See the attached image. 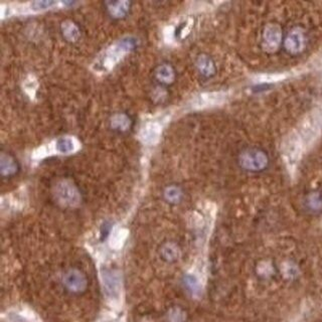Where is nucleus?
I'll return each instance as SVG.
<instances>
[{
    "mask_svg": "<svg viewBox=\"0 0 322 322\" xmlns=\"http://www.w3.org/2000/svg\"><path fill=\"white\" fill-rule=\"evenodd\" d=\"M322 130V106L311 111L301 122L298 134L304 144L307 146L313 143Z\"/></svg>",
    "mask_w": 322,
    "mask_h": 322,
    "instance_id": "1",
    "label": "nucleus"
},
{
    "mask_svg": "<svg viewBox=\"0 0 322 322\" xmlns=\"http://www.w3.org/2000/svg\"><path fill=\"white\" fill-rule=\"evenodd\" d=\"M133 46L134 44L131 40H123L116 43L104 53V57L99 60L101 63L99 66H101L105 71L112 69L120 61V59H122V57L133 48Z\"/></svg>",
    "mask_w": 322,
    "mask_h": 322,
    "instance_id": "2",
    "label": "nucleus"
},
{
    "mask_svg": "<svg viewBox=\"0 0 322 322\" xmlns=\"http://www.w3.org/2000/svg\"><path fill=\"white\" fill-rule=\"evenodd\" d=\"M304 147L305 146L298 132H292L286 137L283 143V156L290 168H294L296 166L302 155Z\"/></svg>",
    "mask_w": 322,
    "mask_h": 322,
    "instance_id": "3",
    "label": "nucleus"
},
{
    "mask_svg": "<svg viewBox=\"0 0 322 322\" xmlns=\"http://www.w3.org/2000/svg\"><path fill=\"white\" fill-rule=\"evenodd\" d=\"M269 163V158L267 154L257 148H251L244 151L240 156L241 166L252 172H259L264 170Z\"/></svg>",
    "mask_w": 322,
    "mask_h": 322,
    "instance_id": "4",
    "label": "nucleus"
},
{
    "mask_svg": "<svg viewBox=\"0 0 322 322\" xmlns=\"http://www.w3.org/2000/svg\"><path fill=\"white\" fill-rule=\"evenodd\" d=\"M282 40V32L277 25H268L264 30L263 46L267 52H275Z\"/></svg>",
    "mask_w": 322,
    "mask_h": 322,
    "instance_id": "5",
    "label": "nucleus"
},
{
    "mask_svg": "<svg viewBox=\"0 0 322 322\" xmlns=\"http://www.w3.org/2000/svg\"><path fill=\"white\" fill-rule=\"evenodd\" d=\"M58 199L66 205H76L80 200L78 190L69 182H62L57 188Z\"/></svg>",
    "mask_w": 322,
    "mask_h": 322,
    "instance_id": "6",
    "label": "nucleus"
},
{
    "mask_svg": "<svg viewBox=\"0 0 322 322\" xmlns=\"http://www.w3.org/2000/svg\"><path fill=\"white\" fill-rule=\"evenodd\" d=\"M226 99V94L222 92L204 93L197 96L193 101V107L196 109L208 108V107L222 104Z\"/></svg>",
    "mask_w": 322,
    "mask_h": 322,
    "instance_id": "7",
    "label": "nucleus"
},
{
    "mask_svg": "<svg viewBox=\"0 0 322 322\" xmlns=\"http://www.w3.org/2000/svg\"><path fill=\"white\" fill-rule=\"evenodd\" d=\"M306 45L304 34L300 30L292 31L285 40V49L292 55L301 53Z\"/></svg>",
    "mask_w": 322,
    "mask_h": 322,
    "instance_id": "8",
    "label": "nucleus"
},
{
    "mask_svg": "<svg viewBox=\"0 0 322 322\" xmlns=\"http://www.w3.org/2000/svg\"><path fill=\"white\" fill-rule=\"evenodd\" d=\"M162 127L158 122L152 121L145 124V126L142 128L140 137L142 141L146 144H155L161 135Z\"/></svg>",
    "mask_w": 322,
    "mask_h": 322,
    "instance_id": "9",
    "label": "nucleus"
},
{
    "mask_svg": "<svg viewBox=\"0 0 322 322\" xmlns=\"http://www.w3.org/2000/svg\"><path fill=\"white\" fill-rule=\"evenodd\" d=\"M65 283L72 291H82L86 287L87 281L79 270H72L66 275Z\"/></svg>",
    "mask_w": 322,
    "mask_h": 322,
    "instance_id": "10",
    "label": "nucleus"
},
{
    "mask_svg": "<svg viewBox=\"0 0 322 322\" xmlns=\"http://www.w3.org/2000/svg\"><path fill=\"white\" fill-rule=\"evenodd\" d=\"M78 148V142L71 137H63L57 140L56 149L62 153H71Z\"/></svg>",
    "mask_w": 322,
    "mask_h": 322,
    "instance_id": "11",
    "label": "nucleus"
},
{
    "mask_svg": "<svg viewBox=\"0 0 322 322\" xmlns=\"http://www.w3.org/2000/svg\"><path fill=\"white\" fill-rule=\"evenodd\" d=\"M197 68L204 76H210L214 73V66L211 60L206 56H200L197 59Z\"/></svg>",
    "mask_w": 322,
    "mask_h": 322,
    "instance_id": "12",
    "label": "nucleus"
},
{
    "mask_svg": "<svg viewBox=\"0 0 322 322\" xmlns=\"http://www.w3.org/2000/svg\"><path fill=\"white\" fill-rule=\"evenodd\" d=\"M17 169H18V165L15 162V160L12 157L3 154V156H2V172H3V174L5 176L12 175L17 172Z\"/></svg>",
    "mask_w": 322,
    "mask_h": 322,
    "instance_id": "13",
    "label": "nucleus"
},
{
    "mask_svg": "<svg viewBox=\"0 0 322 322\" xmlns=\"http://www.w3.org/2000/svg\"><path fill=\"white\" fill-rule=\"evenodd\" d=\"M156 76L160 80V82L165 83V84H169L174 79V72L170 66L163 65L158 68V70L156 72Z\"/></svg>",
    "mask_w": 322,
    "mask_h": 322,
    "instance_id": "14",
    "label": "nucleus"
},
{
    "mask_svg": "<svg viewBox=\"0 0 322 322\" xmlns=\"http://www.w3.org/2000/svg\"><path fill=\"white\" fill-rule=\"evenodd\" d=\"M161 255L166 261L171 262V261L177 260V258L179 257V251L176 246H174L172 244H168L162 249Z\"/></svg>",
    "mask_w": 322,
    "mask_h": 322,
    "instance_id": "15",
    "label": "nucleus"
},
{
    "mask_svg": "<svg viewBox=\"0 0 322 322\" xmlns=\"http://www.w3.org/2000/svg\"><path fill=\"white\" fill-rule=\"evenodd\" d=\"M307 203L309 208L314 211H319L322 209V195L318 192H313L308 196Z\"/></svg>",
    "mask_w": 322,
    "mask_h": 322,
    "instance_id": "16",
    "label": "nucleus"
},
{
    "mask_svg": "<svg viewBox=\"0 0 322 322\" xmlns=\"http://www.w3.org/2000/svg\"><path fill=\"white\" fill-rule=\"evenodd\" d=\"M63 29H64V35L68 40H70V41L77 40V38L79 36V31L74 24L66 23V24H64Z\"/></svg>",
    "mask_w": 322,
    "mask_h": 322,
    "instance_id": "17",
    "label": "nucleus"
},
{
    "mask_svg": "<svg viewBox=\"0 0 322 322\" xmlns=\"http://www.w3.org/2000/svg\"><path fill=\"white\" fill-rule=\"evenodd\" d=\"M165 197L170 202H177L181 198V191L175 186L168 187L165 191Z\"/></svg>",
    "mask_w": 322,
    "mask_h": 322,
    "instance_id": "18",
    "label": "nucleus"
},
{
    "mask_svg": "<svg viewBox=\"0 0 322 322\" xmlns=\"http://www.w3.org/2000/svg\"><path fill=\"white\" fill-rule=\"evenodd\" d=\"M113 125L117 128H121V129H125L128 127L129 125V120L128 118H126L124 115H116L113 119Z\"/></svg>",
    "mask_w": 322,
    "mask_h": 322,
    "instance_id": "19",
    "label": "nucleus"
},
{
    "mask_svg": "<svg viewBox=\"0 0 322 322\" xmlns=\"http://www.w3.org/2000/svg\"><path fill=\"white\" fill-rule=\"evenodd\" d=\"M127 3H117V4H113L112 8H110V11L112 12V15H115L117 17H121L124 15V13L127 11L125 6Z\"/></svg>",
    "mask_w": 322,
    "mask_h": 322,
    "instance_id": "20",
    "label": "nucleus"
},
{
    "mask_svg": "<svg viewBox=\"0 0 322 322\" xmlns=\"http://www.w3.org/2000/svg\"><path fill=\"white\" fill-rule=\"evenodd\" d=\"M37 86H38V84H37L36 80H34L33 78H31L30 81L26 82L25 89H26V91L28 92V94H30L31 96H35V93H36V91H37Z\"/></svg>",
    "mask_w": 322,
    "mask_h": 322,
    "instance_id": "21",
    "label": "nucleus"
}]
</instances>
